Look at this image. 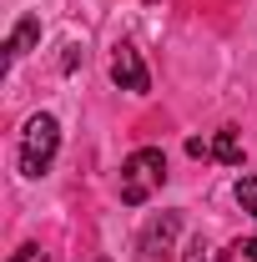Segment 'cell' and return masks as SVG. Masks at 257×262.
Here are the masks:
<instances>
[{"label": "cell", "instance_id": "8992f818", "mask_svg": "<svg viewBox=\"0 0 257 262\" xmlns=\"http://www.w3.org/2000/svg\"><path fill=\"white\" fill-rule=\"evenodd\" d=\"M212 157L227 162V166H242V141H237V131H232V126H222L217 136H212Z\"/></svg>", "mask_w": 257, "mask_h": 262}, {"label": "cell", "instance_id": "30bf717a", "mask_svg": "<svg viewBox=\"0 0 257 262\" xmlns=\"http://www.w3.org/2000/svg\"><path fill=\"white\" fill-rule=\"evenodd\" d=\"M31 257H35V247H20V252H15L10 262H31Z\"/></svg>", "mask_w": 257, "mask_h": 262}, {"label": "cell", "instance_id": "ba28073f", "mask_svg": "<svg viewBox=\"0 0 257 262\" xmlns=\"http://www.w3.org/2000/svg\"><path fill=\"white\" fill-rule=\"evenodd\" d=\"M187 262H217V257H212V247H207V242L197 237L192 247H187Z\"/></svg>", "mask_w": 257, "mask_h": 262}, {"label": "cell", "instance_id": "52a82bcc", "mask_svg": "<svg viewBox=\"0 0 257 262\" xmlns=\"http://www.w3.org/2000/svg\"><path fill=\"white\" fill-rule=\"evenodd\" d=\"M232 192H237V202H242V212H247V217H257V171L237 177V187H232Z\"/></svg>", "mask_w": 257, "mask_h": 262}, {"label": "cell", "instance_id": "7a4b0ae2", "mask_svg": "<svg viewBox=\"0 0 257 262\" xmlns=\"http://www.w3.org/2000/svg\"><path fill=\"white\" fill-rule=\"evenodd\" d=\"M161 182H166V157H161L157 146H141V151H131L126 166H121V202H126V207H141Z\"/></svg>", "mask_w": 257, "mask_h": 262}, {"label": "cell", "instance_id": "5b68a950", "mask_svg": "<svg viewBox=\"0 0 257 262\" xmlns=\"http://www.w3.org/2000/svg\"><path fill=\"white\" fill-rule=\"evenodd\" d=\"M35 40H40V20H35V15H26V20L10 31V40H5V56H10V61H20Z\"/></svg>", "mask_w": 257, "mask_h": 262}, {"label": "cell", "instance_id": "3957f363", "mask_svg": "<svg viewBox=\"0 0 257 262\" xmlns=\"http://www.w3.org/2000/svg\"><path fill=\"white\" fill-rule=\"evenodd\" d=\"M111 81H116L121 91H136V96L152 91V76H146V66H141V51H136V46H126V40L116 46V56H111Z\"/></svg>", "mask_w": 257, "mask_h": 262}, {"label": "cell", "instance_id": "277c9868", "mask_svg": "<svg viewBox=\"0 0 257 262\" xmlns=\"http://www.w3.org/2000/svg\"><path fill=\"white\" fill-rule=\"evenodd\" d=\"M177 232H182V217H177V212H161L157 222L141 232V252H146V257H161V252L177 242Z\"/></svg>", "mask_w": 257, "mask_h": 262}, {"label": "cell", "instance_id": "6da1fadb", "mask_svg": "<svg viewBox=\"0 0 257 262\" xmlns=\"http://www.w3.org/2000/svg\"><path fill=\"white\" fill-rule=\"evenodd\" d=\"M56 151H61V121L51 111H35L26 121V131H20V171L26 177H46Z\"/></svg>", "mask_w": 257, "mask_h": 262}, {"label": "cell", "instance_id": "9c48e42d", "mask_svg": "<svg viewBox=\"0 0 257 262\" xmlns=\"http://www.w3.org/2000/svg\"><path fill=\"white\" fill-rule=\"evenodd\" d=\"M237 252H242L247 262H257V237H247V242H237Z\"/></svg>", "mask_w": 257, "mask_h": 262}]
</instances>
